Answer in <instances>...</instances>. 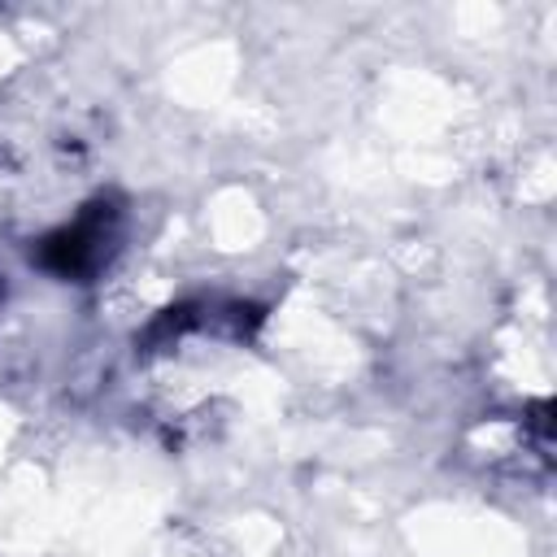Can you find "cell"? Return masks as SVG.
<instances>
[{
    "label": "cell",
    "mask_w": 557,
    "mask_h": 557,
    "mask_svg": "<svg viewBox=\"0 0 557 557\" xmlns=\"http://www.w3.org/2000/svg\"><path fill=\"white\" fill-rule=\"evenodd\" d=\"M117 248H122V205L113 196H96L70 222H61L39 239L35 261L57 278L91 283L100 270H109Z\"/></svg>",
    "instance_id": "obj_1"
},
{
    "label": "cell",
    "mask_w": 557,
    "mask_h": 557,
    "mask_svg": "<svg viewBox=\"0 0 557 557\" xmlns=\"http://www.w3.org/2000/svg\"><path fill=\"white\" fill-rule=\"evenodd\" d=\"M0 296H4V287H0Z\"/></svg>",
    "instance_id": "obj_2"
}]
</instances>
